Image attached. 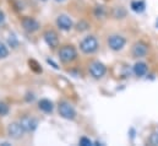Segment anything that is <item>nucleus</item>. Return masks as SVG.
I'll list each match as a JSON object with an SVG mask.
<instances>
[{"mask_svg":"<svg viewBox=\"0 0 158 146\" xmlns=\"http://www.w3.org/2000/svg\"><path fill=\"white\" fill-rule=\"evenodd\" d=\"M58 54H59V59L63 63H65V64L71 63V62H74L77 58V50L73 45H64V47H61Z\"/></svg>","mask_w":158,"mask_h":146,"instance_id":"nucleus-1","label":"nucleus"},{"mask_svg":"<svg viewBox=\"0 0 158 146\" xmlns=\"http://www.w3.org/2000/svg\"><path fill=\"white\" fill-rule=\"evenodd\" d=\"M80 49L85 54H92L98 49V41L94 36L85 37L80 43Z\"/></svg>","mask_w":158,"mask_h":146,"instance_id":"nucleus-2","label":"nucleus"},{"mask_svg":"<svg viewBox=\"0 0 158 146\" xmlns=\"http://www.w3.org/2000/svg\"><path fill=\"white\" fill-rule=\"evenodd\" d=\"M58 112H59V115L66 120H74L76 118V110L75 108L66 101H63L59 103L58 106Z\"/></svg>","mask_w":158,"mask_h":146,"instance_id":"nucleus-3","label":"nucleus"},{"mask_svg":"<svg viewBox=\"0 0 158 146\" xmlns=\"http://www.w3.org/2000/svg\"><path fill=\"white\" fill-rule=\"evenodd\" d=\"M21 25H22L23 30H25L26 32H28V33H35V32H37L40 27V22H38L36 19L30 17V16L23 17V19L21 20Z\"/></svg>","mask_w":158,"mask_h":146,"instance_id":"nucleus-4","label":"nucleus"},{"mask_svg":"<svg viewBox=\"0 0 158 146\" xmlns=\"http://www.w3.org/2000/svg\"><path fill=\"white\" fill-rule=\"evenodd\" d=\"M20 124L21 127L23 128V130L26 133H31V131H35L38 127V122L36 118L33 117H30V115H23L21 119H20Z\"/></svg>","mask_w":158,"mask_h":146,"instance_id":"nucleus-5","label":"nucleus"},{"mask_svg":"<svg viewBox=\"0 0 158 146\" xmlns=\"http://www.w3.org/2000/svg\"><path fill=\"white\" fill-rule=\"evenodd\" d=\"M25 133H26V131H25L23 128L21 127L20 122H19V123L14 122V123L9 124V127H7V135H9L11 139L19 140V139H21V138L23 136Z\"/></svg>","mask_w":158,"mask_h":146,"instance_id":"nucleus-6","label":"nucleus"},{"mask_svg":"<svg viewBox=\"0 0 158 146\" xmlns=\"http://www.w3.org/2000/svg\"><path fill=\"white\" fill-rule=\"evenodd\" d=\"M125 43H126L125 38L123 36H119V35H113L108 38V47L114 52L121 50L125 47Z\"/></svg>","mask_w":158,"mask_h":146,"instance_id":"nucleus-7","label":"nucleus"},{"mask_svg":"<svg viewBox=\"0 0 158 146\" xmlns=\"http://www.w3.org/2000/svg\"><path fill=\"white\" fill-rule=\"evenodd\" d=\"M89 74L94 77V79H102L106 73H107V68L103 63L101 62H93L91 65H89Z\"/></svg>","mask_w":158,"mask_h":146,"instance_id":"nucleus-8","label":"nucleus"},{"mask_svg":"<svg viewBox=\"0 0 158 146\" xmlns=\"http://www.w3.org/2000/svg\"><path fill=\"white\" fill-rule=\"evenodd\" d=\"M56 26L61 31H70L74 27V22L68 15H59L56 17Z\"/></svg>","mask_w":158,"mask_h":146,"instance_id":"nucleus-9","label":"nucleus"},{"mask_svg":"<svg viewBox=\"0 0 158 146\" xmlns=\"http://www.w3.org/2000/svg\"><path fill=\"white\" fill-rule=\"evenodd\" d=\"M147 52H148V45L142 41L136 42L132 47V55L135 58H142L147 54Z\"/></svg>","mask_w":158,"mask_h":146,"instance_id":"nucleus-10","label":"nucleus"},{"mask_svg":"<svg viewBox=\"0 0 158 146\" xmlns=\"http://www.w3.org/2000/svg\"><path fill=\"white\" fill-rule=\"evenodd\" d=\"M43 39H44V42L47 43V45L50 47V48H55V47H58V44H59L58 35H56L53 30L45 31L44 35H43Z\"/></svg>","mask_w":158,"mask_h":146,"instance_id":"nucleus-11","label":"nucleus"},{"mask_svg":"<svg viewBox=\"0 0 158 146\" xmlns=\"http://www.w3.org/2000/svg\"><path fill=\"white\" fill-rule=\"evenodd\" d=\"M38 108L44 113H52L54 110V105H53L52 101H49L47 98H43L38 102Z\"/></svg>","mask_w":158,"mask_h":146,"instance_id":"nucleus-12","label":"nucleus"},{"mask_svg":"<svg viewBox=\"0 0 158 146\" xmlns=\"http://www.w3.org/2000/svg\"><path fill=\"white\" fill-rule=\"evenodd\" d=\"M134 74L136 75V76H139V77H142V76H145L146 74H147V65H146V63H143V62H139V63H136L135 65H134Z\"/></svg>","mask_w":158,"mask_h":146,"instance_id":"nucleus-13","label":"nucleus"},{"mask_svg":"<svg viewBox=\"0 0 158 146\" xmlns=\"http://www.w3.org/2000/svg\"><path fill=\"white\" fill-rule=\"evenodd\" d=\"M130 7H131V10H132L134 12H136V14H141V12L145 11V9H146V4H145L143 0H134V1H131Z\"/></svg>","mask_w":158,"mask_h":146,"instance_id":"nucleus-14","label":"nucleus"},{"mask_svg":"<svg viewBox=\"0 0 158 146\" xmlns=\"http://www.w3.org/2000/svg\"><path fill=\"white\" fill-rule=\"evenodd\" d=\"M7 44H9V47H11V48H17V47H19L20 42H19V38L16 37L15 33H10V35H9V37H7Z\"/></svg>","mask_w":158,"mask_h":146,"instance_id":"nucleus-15","label":"nucleus"},{"mask_svg":"<svg viewBox=\"0 0 158 146\" xmlns=\"http://www.w3.org/2000/svg\"><path fill=\"white\" fill-rule=\"evenodd\" d=\"M93 14H94V16H96L97 19H103L104 15H106L104 6H102V5H97V6L94 7V10H93Z\"/></svg>","mask_w":158,"mask_h":146,"instance_id":"nucleus-16","label":"nucleus"},{"mask_svg":"<svg viewBox=\"0 0 158 146\" xmlns=\"http://www.w3.org/2000/svg\"><path fill=\"white\" fill-rule=\"evenodd\" d=\"M28 64H30V68H31L35 73L40 74L42 71H43L42 68H40V65L38 64V62H36L35 59H30V60H28Z\"/></svg>","mask_w":158,"mask_h":146,"instance_id":"nucleus-17","label":"nucleus"},{"mask_svg":"<svg viewBox=\"0 0 158 146\" xmlns=\"http://www.w3.org/2000/svg\"><path fill=\"white\" fill-rule=\"evenodd\" d=\"M88 28H89V24L87 21H85V20H81L80 22H77V25H76V30L79 32H85Z\"/></svg>","mask_w":158,"mask_h":146,"instance_id":"nucleus-18","label":"nucleus"},{"mask_svg":"<svg viewBox=\"0 0 158 146\" xmlns=\"http://www.w3.org/2000/svg\"><path fill=\"white\" fill-rule=\"evenodd\" d=\"M7 55H9V49H7V47H6L2 42H0V59L6 58Z\"/></svg>","mask_w":158,"mask_h":146,"instance_id":"nucleus-19","label":"nucleus"},{"mask_svg":"<svg viewBox=\"0 0 158 146\" xmlns=\"http://www.w3.org/2000/svg\"><path fill=\"white\" fill-rule=\"evenodd\" d=\"M126 15V11L120 6V7H117L115 10H114V16L117 17V19H123L124 16Z\"/></svg>","mask_w":158,"mask_h":146,"instance_id":"nucleus-20","label":"nucleus"},{"mask_svg":"<svg viewBox=\"0 0 158 146\" xmlns=\"http://www.w3.org/2000/svg\"><path fill=\"white\" fill-rule=\"evenodd\" d=\"M9 106L5 103V102H0V115L1 117H4V115H6L7 113H9Z\"/></svg>","mask_w":158,"mask_h":146,"instance_id":"nucleus-21","label":"nucleus"},{"mask_svg":"<svg viewBox=\"0 0 158 146\" xmlns=\"http://www.w3.org/2000/svg\"><path fill=\"white\" fill-rule=\"evenodd\" d=\"M150 144L152 146H158V133H152L150 136Z\"/></svg>","mask_w":158,"mask_h":146,"instance_id":"nucleus-22","label":"nucleus"},{"mask_svg":"<svg viewBox=\"0 0 158 146\" xmlns=\"http://www.w3.org/2000/svg\"><path fill=\"white\" fill-rule=\"evenodd\" d=\"M79 144L81 146H91L93 143L88 139V138H86V136H82L81 139H80V141H79Z\"/></svg>","mask_w":158,"mask_h":146,"instance_id":"nucleus-23","label":"nucleus"},{"mask_svg":"<svg viewBox=\"0 0 158 146\" xmlns=\"http://www.w3.org/2000/svg\"><path fill=\"white\" fill-rule=\"evenodd\" d=\"M47 63H48V64H50V65H52V67H53L54 69L59 70V67H58V64H56V63H54V62H53L52 59H47Z\"/></svg>","mask_w":158,"mask_h":146,"instance_id":"nucleus-24","label":"nucleus"},{"mask_svg":"<svg viewBox=\"0 0 158 146\" xmlns=\"http://www.w3.org/2000/svg\"><path fill=\"white\" fill-rule=\"evenodd\" d=\"M33 100H35L33 93H27V95H26V101H27V102H32Z\"/></svg>","mask_w":158,"mask_h":146,"instance_id":"nucleus-25","label":"nucleus"},{"mask_svg":"<svg viewBox=\"0 0 158 146\" xmlns=\"http://www.w3.org/2000/svg\"><path fill=\"white\" fill-rule=\"evenodd\" d=\"M4 22H5V14L0 10V25H1V24H4Z\"/></svg>","mask_w":158,"mask_h":146,"instance_id":"nucleus-26","label":"nucleus"},{"mask_svg":"<svg viewBox=\"0 0 158 146\" xmlns=\"http://www.w3.org/2000/svg\"><path fill=\"white\" fill-rule=\"evenodd\" d=\"M156 27H157V28H158V19H157V20H156Z\"/></svg>","mask_w":158,"mask_h":146,"instance_id":"nucleus-27","label":"nucleus"},{"mask_svg":"<svg viewBox=\"0 0 158 146\" xmlns=\"http://www.w3.org/2000/svg\"><path fill=\"white\" fill-rule=\"evenodd\" d=\"M55 1H58V2H63V1H65V0H55Z\"/></svg>","mask_w":158,"mask_h":146,"instance_id":"nucleus-28","label":"nucleus"},{"mask_svg":"<svg viewBox=\"0 0 158 146\" xmlns=\"http://www.w3.org/2000/svg\"><path fill=\"white\" fill-rule=\"evenodd\" d=\"M40 1H47V0H40Z\"/></svg>","mask_w":158,"mask_h":146,"instance_id":"nucleus-29","label":"nucleus"}]
</instances>
